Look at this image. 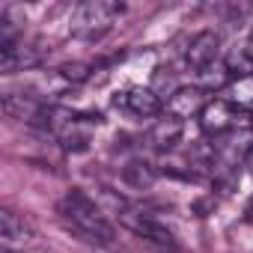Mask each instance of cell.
<instances>
[{"mask_svg":"<svg viewBox=\"0 0 253 253\" xmlns=\"http://www.w3.org/2000/svg\"><path fill=\"white\" fill-rule=\"evenodd\" d=\"M57 211L60 217L66 220L69 229H75L84 241L89 244H98V247H107L113 241V223L101 214V209L95 206V200L84 191H69L60 203H57Z\"/></svg>","mask_w":253,"mask_h":253,"instance_id":"obj_1","label":"cell"},{"mask_svg":"<svg viewBox=\"0 0 253 253\" xmlns=\"http://www.w3.org/2000/svg\"><path fill=\"white\" fill-rule=\"evenodd\" d=\"M122 12L125 6L116 0H84L72 12V33L78 39H98L113 27Z\"/></svg>","mask_w":253,"mask_h":253,"instance_id":"obj_2","label":"cell"},{"mask_svg":"<svg viewBox=\"0 0 253 253\" xmlns=\"http://www.w3.org/2000/svg\"><path fill=\"white\" fill-rule=\"evenodd\" d=\"M110 104L131 119H152L161 113V95L152 86H128V89L116 92Z\"/></svg>","mask_w":253,"mask_h":253,"instance_id":"obj_3","label":"cell"},{"mask_svg":"<svg viewBox=\"0 0 253 253\" xmlns=\"http://www.w3.org/2000/svg\"><path fill=\"white\" fill-rule=\"evenodd\" d=\"M119 220H122V226H128L134 235H140V238H146V241H152V244H158V247H164V250H176V235H173L158 217H152V214H146V211L122 209V211H119Z\"/></svg>","mask_w":253,"mask_h":253,"instance_id":"obj_4","label":"cell"},{"mask_svg":"<svg viewBox=\"0 0 253 253\" xmlns=\"http://www.w3.org/2000/svg\"><path fill=\"white\" fill-rule=\"evenodd\" d=\"M45 60V48L39 42H12L6 48H0V69L3 75H15V72H30Z\"/></svg>","mask_w":253,"mask_h":253,"instance_id":"obj_5","label":"cell"},{"mask_svg":"<svg viewBox=\"0 0 253 253\" xmlns=\"http://www.w3.org/2000/svg\"><path fill=\"white\" fill-rule=\"evenodd\" d=\"M238 107H232L226 98H214L206 104V110L200 113V125H203V131L209 134H226V131H235L238 128Z\"/></svg>","mask_w":253,"mask_h":253,"instance_id":"obj_6","label":"cell"},{"mask_svg":"<svg viewBox=\"0 0 253 253\" xmlns=\"http://www.w3.org/2000/svg\"><path fill=\"white\" fill-rule=\"evenodd\" d=\"M217 54H220V36L211 33V30H203V33H197V36L188 42L185 63H188L194 72H203V69H209V66L217 63Z\"/></svg>","mask_w":253,"mask_h":253,"instance_id":"obj_7","label":"cell"},{"mask_svg":"<svg viewBox=\"0 0 253 253\" xmlns=\"http://www.w3.org/2000/svg\"><path fill=\"white\" fill-rule=\"evenodd\" d=\"M206 92L200 86H179L170 98H167V113L176 119H191L197 113L206 110Z\"/></svg>","mask_w":253,"mask_h":253,"instance_id":"obj_8","label":"cell"},{"mask_svg":"<svg viewBox=\"0 0 253 253\" xmlns=\"http://www.w3.org/2000/svg\"><path fill=\"white\" fill-rule=\"evenodd\" d=\"M182 134H185V122L176 119V116H164L149 128L146 143L152 149H158V152H170V149H176L182 143Z\"/></svg>","mask_w":253,"mask_h":253,"instance_id":"obj_9","label":"cell"},{"mask_svg":"<svg viewBox=\"0 0 253 253\" xmlns=\"http://www.w3.org/2000/svg\"><path fill=\"white\" fill-rule=\"evenodd\" d=\"M30 226L24 223V217H18L15 211H9V209H3L0 211V238H3V247L6 250H12L15 244H27L30 241Z\"/></svg>","mask_w":253,"mask_h":253,"instance_id":"obj_10","label":"cell"},{"mask_svg":"<svg viewBox=\"0 0 253 253\" xmlns=\"http://www.w3.org/2000/svg\"><path fill=\"white\" fill-rule=\"evenodd\" d=\"M122 179L128 182L131 188H137V191H146V188L155 185L158 170L152 164H146V161H128V164L122 167Z\"/></svg>","mask_w":253,"mask_h":253,"instance_id":"obj_11","label":"cell"},{"mask_svg":"<svg viewBox=\"0 0 253 253\" xmlns=\"http://www.w3.org/2000/svg\"><path fill=\"white\" fill-rule=\"evenodd\" d=\"M223 66H226V72H229L232 78H250V75H253V57L247 54L244 42H241V45H235V48L226 54Z\"/></svg>","mask_w":253,"mask_h":253,"instance_id":"obj_12","label":"cell"},{"mask_svg":"<svg viewBox=\"0 0 253 253\" xmlns=\"http://www.w3.org/2000/svg\"><path fill=\"white\" fill-rule=\"evenodd\" d=\"M226 101L232 107H238V110H253V75L250 78H238L229 86V98Z\"/></svg>","mask_w":253,"mask_h":253,"instance_id":"obj_13","label":"cell"},{"mask_svg":"<svg viewBox=\"0 0 253 253\" xmlns=\"http://www.w3.org/2000/svg\"><path fill=\"white\" fill-rule=\"evenodd\" d=\"M197 78H200V89L203 92H209V89H223L226 84H229V72H226V66L223 63H214V66H209V69H203V72H197Z\"/></svg>","mask_w":253,"mask_h":253,"instance_id":"obj_14","label":"cell"},{"mask_svg":"<svg viewBox=\"0 0 253 253\" xmlns=\"http://www.w3.org/2000/svg\"><path fill=\"white\" fill-rule=\"evenodd\" d=\"M69 84H78V81H86L89 78V66L86 63H66V66H60L57 69Z\"/></svg>","mask_w":253,"mask_h":253,"instance_id":"obj_15","label":"cell"},{"mask_svg":"<svg viewBox=\"0 0 253 253\" xmlns=\"http://www.w3.org/2000/svg\"><path fill=\"white\" fill-rule=\"evenodd\" d=\"M244 48H247V54H250V57H253V30H250V36H247V39H244Z\"/></svg>","mask_w":253,"mask_h":253,"instance_id":"obj_16","label":"cell"},{"mask_svg":"<svg viewBox=\"0 0 253 253\" xmlns=\"http://www.w3.org/2000/svg\"><path fill=\"white\" fill-rule=\"evenodd\" d=\"M247 220L253 223V203H250V209H247Z\"/></svg>","mask_w":253,"mask_h":253,"instance_id":"obj_17","label":"cell"},{"mask_svg":"<svg viewBox=\"0 0 253 253\" xmlns=\"http://www.w3.org/2000/svg\"><path fill=\"white\" fill-rule=\"evenodd\" d=\"M247 167H250V173H253V152L247 155Z\"/></svg>","mask_w":253,"mask_h":253,"instance_id":"obj_18","label":"cell"}]
</instances>
